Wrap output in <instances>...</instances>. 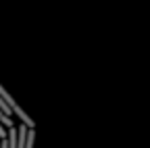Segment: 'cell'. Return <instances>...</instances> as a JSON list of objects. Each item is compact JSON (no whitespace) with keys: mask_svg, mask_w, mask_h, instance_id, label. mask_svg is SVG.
Here are the masks:
<instances>
[{"mask_svg":"<svg viewBox=\"0 0 150 148\" xmlns=\"http://www.w3.org/2000/svg\"><path fill=\"white\" fill-rule=\"evenodd\" d=\"M0 98H2V100H4V104H6V106L11 108V113H15V115H17L19 119L23 121V125H25L27 129H33V127H35L33 119H31V117H29V115L25 113V110H23L21 106H19V104H17L15 100H13V96L8 94V92H6V90H4L2 86H0Z\"/></svg>","mask_w":150,"mask_h":148,"instance_id":"6da1fadb","label":"cell"},{"mask_svg":"<svg viewBox=\"0 0 150 148\" xmlns=\"http://www.w3.org/2000/svg\"><path fill=\"white\" fill-rule=\"evenodd\" d=\"M33 140H35V134H33V129H27V140H25V148H33Z\"/></svg>","mask_w":150,"mask_h":148,"instance_id":"7a4b0ae2","label":"cell"},{"mask_svg":"<svg viewBox=\"0 0 150 148\" xmlns=\"http://www.w3.org/2000/svg\"><path fill=\"white\" fill-rule=\"evenodd\" d=\"M0 138H2V140L6 138V127H2V125H0Z\"/></svg>","mask_w":150,"mask_h":148,"instance_id":"3957f363","label":"cell"}]
</instances>
